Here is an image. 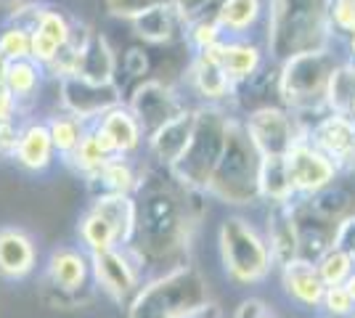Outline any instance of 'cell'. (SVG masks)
I'll return each mask as SVG.
<instances>
[{"mask_svg":"<svg viewBox=\"0 0 355 318\" xmlns=\"http://www.w3.org/2000/svg\"><path fill=\"white\" fill-rule=\"evenodd\" d=\"M191 188H180L173 183L144 181L141 191L135 194L138 215H135L133 252L144 265L173 263V268L186 265L180 255L189 249L191 231L199 223L202 207L193 204Z\"/></svg>","mask_w":355,"mask_h":318,"instance_id":"obj_1","label":"cell"},{"mask_svg":"<svg viewBox=\"0 0 355 318\" xmlns=\"http://www.w3.org/2000/svg\"><path fill=\"white\" fill-rule=\"evenodd\" d=\"M331 0H268L263 46L273 64L331 48Z\"/></svg>","mask_w":355,"mask_h":318,"instance_id":"obj_2","label":"cell"},{"mask_svg":"<svg viewBox=\"0 0 355 318\" xmlns=\"http://www.w3.org/2000/svg\"><path fill=\"white\" fill-rule=\"evenodd\" d=\"M209 305V284L202 271L178 265L135 292L128 305V318H191Z\"/></svg>","mask_w":355,"mask_h":318,"instance_id":"obj_3","label":"cell"},{"mask_svg":"<svg viewBox=\"0 0 355 318\" xmlns=\"http://www.w3.org/2000/svg\"><path fill=\"white\" fill-rule=\"evenodd\" d=\"M193 133L189 141V149L178 159V165L167 173L180 188L205 191L215 167L220 162L228 130L236 114H231L225 106L215 104H196L193 106Z\"/></svg>","mask_w":355,"mask_h":318,"instance_id":"obj_4","label":"cell"},{"mask_svg":"<svg viewBox=\"0 0 355 318\" xmlns=\"http://www.w3.org/2000/svg\"><path fill=\"white\" fill-rule=\"evenodd\" d=\"M340 59L326 51L300 53L279 64V104L295 112L302 127H308L326 109V91Z\"/></svg>","mask_w":355,"mask_h":318,"instance_id":"obj_5","label":"cell"},{"mask_svg":"<svg viewBox=\"0 0 355 318\" xmlns=\"http://www.w3.org/2000/svg\"><path fill=\"white\" fill-rule=\"evenodd\" d=\"M260 167L263 157L254 149L241 120L234 117L225 152L205 186V194L228 207H252L260 202Z\"/></svg>","mask_w":355,"mask_h":318,"instance_id":"obj_6","label":"cell"},{"mask_svg":"<svg viewBox=\"0 0 355 318\" xmlns=\"http://www.w3.org/2000/svg\"><path fill=\"white\" fill-rule=\"evenodd\" d=\"M223 271L236 284H260L276 268L266 233L244 215H228L218 226Z\"/></svg>","mask_w":355,"mask_h":318,"instance_id":"obj_7","label":"cell"},{"mask_svg":"<svg viewBox=\"0 0 355 318\" xmlns=\"http://www.w3.org/2000/svg\"><path fill=\"white\" fill-rule=\"evenodd\" d=\"M254 149L260 157H286L292 146L305 138V127L297 120L295 112H289L282 104H270L263 109H254L250 114L239 117Z\"/></svg>","mask_w":355,"mask_h":318,"instance_id":"obj_8","label":"cell"},{"mask_svg":"<svg viewBox=\"0 0 355 318\" xmlns=\"http://www.w3.org/2000/svg\"><path fill=\"white\" fill-rule=\"evenodd\" d=\"M144 263L133 252V247H114L106 252L90 255V273L93 281L101 287L106 297H112L114 303H130L135 292L144 287L141 276H144Z\"/></svg>","mask_w":355,"mask_h":318,"instance_id":"obj_9","label":"cell"},{"mask_svg":"<svg viewBox=\"0 0 355 318\" xmlns=\"http://www.w3.org/2000/svg\"><path fill=\"white\" fill-rule=\"evenodd\" d=\"M56 85H59L61 112L83 120L85 125L98 122L109 109L125 104L122 101V88L117 82H96L88 77L74 75L59 80Z\"/></svg>","mask_w":355,"mask_h":318,"instance_id":"obj_10","label":"cell"},{"mask_svg":"<svg viewBox=\"0 0 355 318\" xmlns=\"http://www.w3.org/2000/svg\"><path fill=\"white\" fill-rule=\"evenodd\" d=\"M125 106L133 112V117L144 127L146 138L154 130H159L162 125H167L170 120H175L180 112L189 109L183 93L178 88L167 85L162 80H151V77L135 82V88L130 91Z\"/></svg>","mask_w":355,"mask_h":318,"instance_id":"obj_11","label":"cell"},{"mask_svg":"<svg viewBox=\"0 0 355 318\" xmlns=\"http://www.w3.org/2000/svg\"><path fill=\"white\" fill-rule=\"evenodd\" d=\"M90 279L88 252L83 247H59L45 263L40 297H93V289L88 287Z\"/></svg>","mask_w":355,"mask_h":318,"instance_id":"obj_12","label":"cell"},{"mask_svg":"<svg viewBox=\"0 0 355 318\" xmlns=\"http://www.w3.org/2000/svg\"><path fill=\"white\" fill-rule=\"evenodd\" d=\"M284 165H286V175H289L297 199L315 197L318 191L329 188L340 173L334 159H329L321 149H315L308 138H302L300 143L292 146V152L284 157Z\"/></svg>","mask_w":355,"mask_h":318,"instance_id":"obj_13","label":"cell"},{"mask_svg":"<svg viewBox=\"0 0 355 318\" xmlns=\"http://www.w3.org/2000/svg\"><path fill=\"white\" fill-rule=\"evenodd\" d=\"M305 138L340 170H355V122L350 117L324 112L305 127Z\"/></svg>","mask_w":355,"mask_h":318,"instance_id":"obj_14","label":"cell"},{"mask_svg":"<svg viewBox=\"0 0 355 318\" xmlns=\"http://www.w3.org/2000/svg\"><path fill=\"white\" fill-rule=\"evenodd\" d=\"M72 40L77 46V75L96 82H117V51L112 48L106 35L74 19Z\"/></svg>","mask_w":355,"mask_h":318,"instance_id":"obj_15","label":"cell"},{"mask_svg":"<svg viewBox=\"0 0 355 318\" xmlns=\"http://www.w3.org/2000/svg\"><path fill=\"white\" fill-rule=\"evenodd\" d=\"M218 46L209 48V51H202V53H193L191 61H189V69H186V85L202 104L223 106L231 104L234 82L223 69Z\"/></svg>","mask_w":355,"mask_h":318,"instance_id":"obj_16","label":"cell"},{"mask_svg":"<svg viewBox=\"0 0 355 318\" xmlns=\"http://www.w3.org/2000/svg\"><path fill=\"white\" fill-rule=\"evenodd\" d=\"M74 32V19L67 16L59 6L43 3L40 14L32 24V61H37L40 67H48L51 61L59 56V51L69 40Z\"/></svg>","mask_w":355,"mask_h":318,"instance_id":"obj_17","label":"cell"},{"mask_svg":"<svg viewBox=\"0 0 355 318\" xmlns=\"http://www.w3.org/2000/svg\"><path fill=\"white\" fill-rule=\"evenodd\" d=\"M266 242L270 247L273 263L282 268L300 258V226H297L295 202L268 204L266 210Z\"/></svg>","mask_w":355,"mask_h":318,"instance_id":"obj_18","label":"cell"},{"mask_svg":"<svg viewBox=\"0 0 355 318\" xmlns=\"http://www.w3.org/2000/svg\"><path fill=\"white\" fill-rule=\"evenodd\" d=\"M56 146L51 141L45 120H24L19 122V136H16L14 159L16 165L27 173H45L56 162Z\"/></svg>","mask_w":355,"mask_h":318,"instance_id":"obj_19","label":"cell"},{"mask_svg":"<svg viewBox=\"0 0 355 318\" xmlns=\"http://www.w3.org/2000/svg\"><path fill=\"white\" fill-rule=\"evenodd\" d=\"M193 117H196L193 106H189L186 112L178 114L175 120H170L146 138V149L151 154V159L167 173L178 165V159L189 149V141H191L193 133Z\"/></svg>","mask_w":355,"mask_h":318,"instance_id":"obj_20","label":"cell"},{"mask_svg":"<svg viewBox=\"0 0 355 318\" xmlns=\"http://www.w3.org/2000/svg\"><path fill=\"white\" fill-rule=\"evenodd\" d=\"M218 53H220L223 69L231 77L234 88L239 82H247L250 77H254L270 61L266 46L254 37H225L218 46Z\"/></svg>","mask_w":355,"mask_h":318,"instance_id":"obj_21","label":"cell"},{"mask_svg":"<svg viewBox=\"0 0 355 318\" xmlns=\"http://www.w3.org/2000/svg\"><path fill=\"white\" fill-rule=\"evenodd\" d=\"M98 127V133L104 136L109 149L114 157H135L141 152V146L146 143V133L133 117V112L125 104L109 109L98 122H93Z\"/></svg>","mask_w":355,"mask_h":318,"instance_id":"obj_22","label":"cell"},{"mask_svg":"<svg viewBox=\"0 0 355 318\" xmlns=\"http://www.w3.org/2000/svg\"><path fill=\"white\" fill-rule=\"evenodd\" d=\"M37 268V247L24 228H0V276L21 281Z\"/></svg>","mask_w":355,"mask_h":318,"instance_id":"obj_23","label":"cell"},{"mask_svg":"<svg viewBox=\"0 0 355 318\" xmlns=\"http://www.w3.org/2000/svg\"><path fill=\"white\" fill-rule=\"evenodd\" d=\"M282 287L289 300H295L302 308H321L326 284L313 260L297 258L282 265Z\"/></svg>","mask_w":355,"mask_h":318,"instance_id":"obj_24","label":"cell"},{"mask_svg":"<svg viewBox=\"0 0 355 318\" xmlns=\"http://www.w3.org/2000/svg\"><path fill=\"white\" fill-rule=\"evenodd\" d=\"M268 0H223L218 24L225 37H254L266 27Z\"/></svg>","mask_w":355,"mask_h":318,"instance_id":"obj_25","label":"cell"},{"mask_svg":"<svg viewBox=\"0 0 355 318\" xmlns=\"http://www.w3.org/2000/svg\"><path fill=\"white\" fill-rule=\"evenodd\" d=\"M144 178H146V170L133 162V157H112L101 173L88 181V186L96 191V194H128V197H135L144 186ZM93 194V197H96Z\"/></svg>","mask_w":355,"mask_h":318,"instance_id":"obj_26","label":"cell"},{"mask_svg":"<svg viewBox=\"0 0 355 318\" xmlns=\"http://www.w3.org/2000/svg\"><path fill=\"white\" fill-rule=\"evenodd\" d=\"M231 104L239 106L241 114L279 104V64L268 61L254 77H250L247 82H239L234 88V96H231Z\"/></svg>","mask_w":355,"mask_h":318,"instance_id":"obj_27","label":"cell"},{"mask_svg":"<svg viewBox=\"0 0 355 318\" xmlns=\"http://www.w3.org/2000/svg\"><path fill=\"white\" fill-rule=\"evenodd\" d=\"M133 35L141 43L148 46H170L173 40L183 37V21L175 14V8L170 6V0L146 11L144 16H138L135 21H130Z\"/></svg>","mask_w":355,"mask_h":318,"instance_id":"obj_28","label":"cell"},{"mask_svg":"<svg viewBox=\"0 0 355 318\" xmlns=\"http://www.w3.org/2000/svg\"><path fill=\"white\" fill-rule=\"evenodd\" d=\"M112 157H114V152L109 149V143L98 133V127L88 125V130H85V136L80 141V146L69 157H64V162L72 167L77 175H83L85 181H93Z\"/></svg>","mask_w":355,"mask_h":318,"instance_id":"obj_29","label":"cell"},{"mask_svg":"<svg viewBox=\"0 0 355 318\" xmlns=\"http://www.w3.org/2000/svg\"><path fill=\"white\" fill-rule=\"evenodd\" d=\"M45 77H48L45 69L32 59L8 64V91H11L16 106H19V114H24L37 101V96L43 91Z\"/></svg>","mask_w":355,"mask_h":318,"instance_id":"obj_30","label":"cell"},{"mask_svg":"<svg viewBox=\"0 0 355 318\" xmlns=\"http://www.w3.org/2000/svg\"><path fill=\"white\" fill-rule=\"evenodd\" d=\"M295 191L286 175V165L284 157H263V167H260V202L266 204H286L295 202Z\"/></svg>","mask_w":355,"mask_h":318,"instance_id":"obj_31","label":"cell"},{"mask_svg":"<svg viewBox=\"0 0 355 318\" xmlns=\"http://www.w3.org/2000/svg\"><path fill=\"white\" fill-rule=\"evenodd\" d=\"M48 133H51V141H53V146H56V154H59L61 159L64 157H69V154L80 146V141L85 136V130H88V125L83 120H77L72 114H67V112H56V114H51L48 120Z\"/></svg>","mask_w":355,"mask_h":318,"instance_id":"obj_32","label":"cell"},{"mask_svg":"<svg viewBox=\"0 0 355 318\" xmlns=\"http://www.w3.org/2000/svg\"><path fill=\"white\" fill-rule=\"evenodd\" d=\"M355 98V61H340L326 91V109L334 114H347Z\"/></svg>","mask_w":355,"mask_h":318,"instance_id":"obj_33","label":"cell"},{"mask_svg":"<svg viewBox=\"0 0 355 318\" xmlns=\"http://www.w3.org/2000/svg\"><path fill=\"white\" fill-rule=\"evenodd\" d=\"M315 268L321 273V281L326 287H340L355 271V260L347 252L337 249V247H329L324 255L315 260Z\"/></svg>","mask_w":355,"mask_h":318,"instance_id":"obj_34","label":"cell"},{"mask_svg":"<svg viewBox=\"0 0 355 318\" xmlns=\"http://www.w3.org/2000/svg\"><path fill=\"white\" fill-rule=\"evenodd\" d=\"M0 53L8 61L32 59V30L6 19L0 27Z\"/></svg>","mask_w":355,"mask_h":318,"instance_id":"obj_35","label":"cell"},{"mask_svg":"<svg viewBox=\"0 0 355 318\" xmlns=\"http://www.w3.org/2000/svg\"><path fill=\"white\" fill-rule=\"evenodd\" d=\"M183 37H186V43H189V48H191L193 53L209 51V48H215L218 43L225 40V35H223L218 19H202V21H193V24H189V27L183 30Z\"/></svg>","mask_w":355,"mask_h":318,"instance_id":"obj_36","label":"cell"},{"mask_svg":"<svg viewBox=\"0 0 355 318\" xmlns=\"http://www.w3.org/2000/svg\"><path fill=\"white\" fill-rule=\"evenodd\" d=\"M170 6L175 8V14L180 16V21H183V30H186L193 21L218 19L223 0H170Z\"/></svg>","mask_w":355,"mask_h":318,"instance_id":"obj_37","label":"cell"},{"mask_svg":"<svg viewBox=\"0 0 355 318\" xmlns=\"http://www.w3.org/2000/svg\"><path fill=\"white\" fill-rule=\"evenodd\" d=\"M162 3L167 0H104V11L106 16L119 19V21H135L138 16H144Z\"/></svg>","mask_w":355,"mask_h":318,"instance_id":"obj_38","label":"cell"},{"mask_svg":"<svg viewBox=\"0 0 355 318\" xmlns=\"http://www.w3.org/2000/svg\"><path fill=\"white\" fill-rule=\"evenodd\" d=\"M321 308L329 318H340V316H353L355 313V303L353 297L347 294L345 284L340 287H326L324 300H321Z\"/></svg>","mask_w":355,"mask_h":318,"instance_id":"obj_39","label":"cell"},{"mask_svg":"<svg viewBox=\"0 0 355 318\" xmlns=\"http://www.w3.org/2000/svg\"><path fill=\"white\" fill-rule=\"evenodd\" d=\"M122 69H125V75L130 77V80L141 82V80H148L151 59H148V53L141 46H133L128 48L125 56H122Z\"/></svg>","mask_w":355,"mask_h":318,"instance_id":"obj_40","label":"cell"},{"mask_svg":"<svg viewBox=\"0 0 355 318\" xmlns=\"http://www.w3.org/2000/svg\"><path fill=\"white\" fill-rule=\"evenodd\" d=\"M8 64L11 61L0 53V122L19 120V106H16L11 91H8Z\"/></svg>","mask_w":355,"mask_h":318,"instance_id":"obj_41","label":"cell"},{"mask_svg":"<svg viewBox=\"0 0 355 318\" xmlns=\"http://www.w3.org/2000/svg\"><path fill=\"white\" fill-rule=\"evenodd\" d=\"M329 19L334 32H342V35L355 32V0H331Z\"/></svg>","mask_w":355,"mask_h":318,"instance_id":"obj_42","label":"cell"},{"mask_svg":"<svg viewBox=\"0 0 355 318\" xmlns=\"http://www.w3.org/2000/svg\"><path fill=\"white\" fill-rule=\"evenodd\" d=\"M331 247H337V249H342V252H347V255L355 260V212L353 215H347L342 223H337Z\"/></svg>","mask_w":355,"mask_h":318,"instance_id":"obj_43","label":"cell"},{"mask_svg":"<svg viewBox=\"0 0 355 318\" xmlns=\"http://www.w3.org/2000/svg\"><path fill=\"white\" fill-rule=\"evenodd\" d=\"M270 313H273V310L268 308V303H263L260 297H250V300L239 303L234 318H266V316H270Z\"/></svg>","mask_w":355,"mask_h":318,"instance_id":"obj_44","label":"cell"},{"mask_svg":"<svg viewBox=\"0 0 355 318\" xmlns=\"http://www.w3.org/2000/svg\"><path fill=\"white\" fill-rule=\"evenodd\" d=\"M19 122H0V157H8L11 159V154H14V146H16V136H19Z\"/></svg>","mask_w":355,"mask_h":318,"instance_id":"obj_45","label":"cell"},{"mask_svg":"<svg viewBox=\"0 0 355 318\" xmlns=\"http://www.w3.org/2000/svg\"><path fill=\"white\" fill-rule=\"evenodd\" d=\"M345 289H347V294H350V297H353V303H355V271L350 273V279H347V281H345Z\"/></svg>","mask_w":355,"mask_h":318,"instance_id":"obj_46","label":"cell"},{"mask_svg":"<svg viewBox=\"0 0 355 318\" xmlns=\"http://www.w3.org/2000/svg\"><path fill=\"white\" fill-rule=\"evenodd\" d=\"M212 316H218V308H215V305H209V308H205L202 313H196V316H191V318H212Z\"/></svg>","mask_w":355,"mask_h":318,"instance_id":"obj_47","label":"cell"},{"mask_svg":"<svg viewBox=\"0 0 355 318\" xmlns=\"http://www.w3.org/2000/svg\"><path fill=\"white\" fill-rule=\"evenodd\" d=\"M347 53H350V61H355V32L347 35Z\"/></svg>","mask_w":355,"mask_h":318,"instance_id":"obj_48","label":"cell"},{"mask_svg":"<svg viewBox=\"0 0 355 318\" xmlns=\"http://www.w3.org/2000/svg\"><path fill=\"white\" fill-rule=\"evenodd\" d=\"M345 117H350V120L355 122V98H353V104H350V109H347V114Z\"/></svg>","mask_w":355,"mask_h":318,"instance_id":"obj_49","label":"cell"},{"mask_svg":"<svg viewBox=\"0 0 355 318\" xmlns=\"http://www.w3.org/2000/svg\"><path fill=\"white\" fill-rule=\"evenodd\" d=\"M266 318H276V316H273V313H270V316H266Z\"/></svg>","mask_w":355,"mask_h":318,"instance_id":"obj_50","label":"cell"}]
</instances>
